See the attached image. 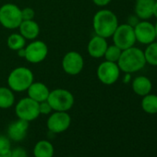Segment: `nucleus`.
<instances>
[{
  "label": "nucleus",
  "instance_id": "obj_11",
  "mask_svg": "<svg viewBox=\"0 0 157 157\" xmlns=\"http://www.w3.org/2000/svg\"><path fill=\"white\" fill-rule=\"evenodd\" d=\"M84 67L82 56L76 51L67 52L62 59V67L64 71L71 76L80 74Z\"/></svg>",
  "mask_w": 157,
  "mask_h": 157
},
{
  "label": "nucleus",
  "instance_id": "obj_31",
  "mask_svg": "<svg viewBox=\"0 0 157 157\" xmlns=\"http://www.w3.org/2000/svg\"><path fill=\"white\" fill-rule=\"evenodd\" d=\"M129 81H130V74L126 73V75H125V78H124V82H125V83H128Z\"/></svg>",
  "mask_w": 157,
  "mask_h": 157
},
{
  "label": "nucleus",
  "instance_id": "obj_32",
  "mask_svg": "<svg viewBox=\"0 0 157 157\" xmlns=\"http://www.w3.org/2000/svg\"><path fill=\"white\" fill-rule=\"evenodd\" d=\"M17 52H18V55H19V56L24 57V56H25L24 48H22V49H20V50H19V51H17Z\"/></svg>",
  "mask_w": 157,
  "mask_h": 157
},
{
  "label": "nucleus",
  "instance_id": "obj_20",
  "mask_svg": "<svg viewBox=\"0 0 157 157\" xmlns=\"http://www.w3.org/2000/svg\"><path fill=\"white\" fill-rule=\"evenodd\" d=\"M15 104V95L10 87H0V108L8 109Z\"/></svg>",
  "mask_w": 157,
  "mask_h": 157
},
{
  "label": "nucleus",
  "instance_id": "obj_25",
  "mask_svg": "<svg viewBox=\"0 0 157 157\" xmlns=\"http://www.w3.org/2000/svg\"><path fill=\"white\" fill-rule=\"evenodd\" d=\"M11 152V143L9 137L0 135V156L10 157Z\"/></svg>",
  "mask_w": 157,
  "mask_h": 157
},
{
  "label": "nucleus",
  "instance_id": "obj_28",
  "mask_svg": "<svg viewBox=\"0 0 157 157\" xmlns=\"http://www.w3.org/2000/svg\"><path fill=\"white\" fill-rule=\"evenodd\" d=\"M10 157H28L27 151L22 147H16L11 149V152Z\"/></svg>",
  "mask_w": 157,
  "mask_h": 157
},
{
  "label": "nucleus",
  "instance_id": "obj_14",
  "mask_svg": "<svg viewBox=\"0 0 157 157\" xmlns=\"http://www.w3.org/2000/svg\"><path fill=\"white\" fill-rule=\"evenodd\" d=\"M107 46H108V44H107L106 39L95 34L89 41L88 45H87V51H88V54L92 57L101 58V57H104Z\"/></svg>",
  "mask_w": 157,
  "mask_h": 157
},
{
  "label": "nucleus",
  "instance_id": "obj_3",
  "mask_svg": "<svg viewBox=\"0 0 157 157\" xmlns=\"http://www.w3.org/2000/svg\"><path fill=\"white\" fill-rule=\"evenodd\" d=\"M34 82L33 71L26 67H18L14 68L8 78L9 87L16 93H22L28 90Z\"/></svg>",
  "mask_w": 157,
  "mask_h": 157
},
{
  "label": "nucleus",
  "instance_id": "obj_15",
  "mask_svg": "<svg viewBox=\"0 0 157 157\" xmlns=\"http://www.w3.org/2000/svg\"><path fill=\"white\" fill-rule=\"evenodd\" d=\"M154 0H136L134 11L140 21H148L152 17Z\"/></svg>",
  "mask_w": 157,
  "mask_h": 157
},
{
  "label": "nucleus",
  "instance_id": "obj_33",
  "mask_svg": "<svg viewBox=\"0 0 157 157\" xmlns=\"http://www.w3.org/2000/svg\"><path fill=\"white\" fill-rule=\"evenodd\" d=\"M154 27H155V33H156V39H157V22L154 24Z\"/></svg>",
  "mask_w": 157,
  "mask_h": 157
},
{
  "label": "nucleus",
  "instance_id": "obj_27",
  "mask_svg": "<svg viewBox=\"0 0 157 157\" xmlns=\"http://www.w3.org/2000/svg\"><path fill=\"white\" fill-rule=\"evenodd\" d=\"M34 16H35V12H34L33 9H32V8H24L23 10H21L22 21L33 20Z\"/></svg>",
  "mask_w": 157,
  "mask_h": 157
},
{
  "label": "nucleus",
  "instance_id": "obj_19",
  "mask_svg": "<svg viewBox=\"0 0 157 157\" xmlns=\"http://www.w3.org/2000/svg\"><path fill=\"white\" fill-rule=\"evenodd\" d=\"M55 149L53 144L46 140H39L33 147L34 157H53Z\"/></svg>",
  "mask_w": 157,
  "mask_h": 157
},
{
  "label": "nucleus",
  "instance_id": "obj_24",
  "mask_svg": "<svg viewBox=\"0 0 157 157\" xmlns=\"http://www.w3.org/2000/svg\"><path fill=\"white\" fill-rule=\"evenodd\" d=\"M121 53H122V50L119 47H117V45H115V44L108 45L104 57L105 58L106 61L117 63V61L121 56Z\"/></svg>",
  "mask_w": 157,
  "mask_h": 157
},
{
  "label": "nucleus",
  "instance_id": "obj_18",
  "mask_svg": "<svg viewBox=\"0 0 157 157\" xmlns=\"http://www.w3.org/2000/svg\"><path fill=\"white\" fill-rule=\"evenodd\" d=\"M20 33L26 39L33 41L35 40L40 33V27L36 21L33 20L30 21H22L21 25L19 26Z\"/></svg>",
  "mask_w": 157,
  "mask_h": 157
},
{
  "label": "nucleus",
  "instance_id": "obj_35",
  "mask_svg": "<svg viewBox=\"0 0 157 157\" xmlns=\"http://www.w3.org/2000/svg\"><path fill=\"white\" fill-rule=\"evenodd\" d=\"M0 157H4V156H0Z\"/></svg>",
  "mask_w": 157,
  "mask_h": 157
},
{
  "label": "nucleus",
  "instance_id": "obj_10",
  "mask_svg": "<svg viewBox=\"0 0 157 157\" xmlns=\"http://www.w3.org/2000/svg\"><path fill=\"white\" fill-rule=\"evenodd\" d=\"M70 124L71 117L68 113L61 111H55L54 113H51L46 122L49 131L55 134L62 133L67 130Z\"/></svg>",
  "mask_w": 157,
  "mask_h": 157
},
{
  "label": "nucleus",
  "instance_id": "obj_13",
  "mask_svg": "<svg viewBox=\"0 0 157 157\" xmlns=\"http://www.w3.org/2000/svg\"><path fill=\"white\" fill-rule=\"evenodd\" d=\"M29 123L30 122L20 118L10 123L8 128V137L10 138V140L16 142L22 141L27 136Z\"/></svg>",
  "mask_w": 157,
  "mask_h": 157
},
{
  "label": "nucleus",
  "instance_id": "obj_17",
  "mask_svg": "<svg viewBox=\"0 0 157 157\" xmlns=\"http://www.w3.org/2000/svg\"><path fill=\"white\" fill-rule=\"evenodd\" d=\"M133 92L139 96H145L150 94L152 89V83L149 78L145 76H138L131 82Z\"/></svg>",
  "mask_w": 157,
  "mask_h": 157
},
{
  "label": "nucleus",
  "instance_id": "obj_2",
  "mask_svg": "<svg viewBox=\"0 0 157 157\" xmlns=\"http://www.w3.org/2000/svg\"><path fill=\"white\" fill-rule=\"evenodd\" d=\"M117 65L120 70L124 73L131 74L138 72L146 65L144 52L136 46L122 50L121 56L117 61Z\"/></svg>",
  "mask_w": 157,
  "mask_h": 157
},
{
  "label": "nucleus",
  "instance_id": "obj_34",
  "mask_svg": "<svg viewBox=\"0 0 157 157\" xmlns=\"http://www.w3.org/2000/svg\"><path fill=\"white\" fill-rule=\"evenodd\" d=\"M67 157H74V156H67Z\"/></svg>",
  "mask_w": 157,
  "mask_h": 157
},
{
  "label": "nucleus",
  "instance_id": "obj_21",
  "mask_svg": "<svg viewBox=\"0 0 157 157\" xmlns=\"http://www.w3.org/2000/svg\"><path fill=\"white\" fill-rule=\"evenodd\" d=\"M141 108L147 114H157V94L150 93L143 96L141 100Z\"/></svg>",
  "mask_w": 157,
  "mask_h": 157
},
{
  "label": "nucleus",
  "instance_id": "obj_29",
  "mask_svg": "<svg viewBox=\"0 0 157 157\" xmlns=\"http://www.w3.org/2000/svg\"><path fill=\"white\" fill-rule=\"evenodd\" d=\"M112 0H93V2L94 3V5L98 6V7H105L108 4L111 3Z\"/></svg>",
  "mask_w": 157,
  "mask_h": 157
},
{
  "label": "nucleus",
  "instance_id": "obj_26",
  "mask_svg": "<svg viewBox=\"0 0 157 157\" xmlns=\"http://www.w3.org/2000/svg\"><path fill=\"white\" fill-rule=\"evenodd\" d=\"M39 112L40 115H50L53 112V109L47 101L39 103Z\"/></svg>",
  "mask_w": 157,
  "mask_h": 157
},
{
  "label": "nucleus",
  "instance_id": "obj_5",
  "mask_svg": "<svg viewBox=\"0 0 157 157\" xmlns=\"http://www.w3.org/2000/svg\"><path fill=\"white\" fill-rule=\"evenodd\" d=\"M21 21V9L15 4L8 3L0 8V24L3 27L14 30L19 28Z\"/></svg>",
  "mask_w": 157,
  "mask_h": 157
},
{
  "label": "nucleus",
  "instance_id": "obj_23",
  "mask_svg": "<svg viewBox=\"0 0 157 157\" xmlns=\"http://www.w3.org/2000/svg\"><path fill=\"white\" fill-rule=\"evenodd\" d=\"M143 52L146 64L157 67V41L149 44Z\"/></svg>",
  "mask_w": 157,
  "mask_h": 157
},
{
  "label": "nucleus",
  "instance_id": "obj_22",
  "mask_svg": "<svg viewBox=\"0 0 157 157\" xmlns=\"http://www.w3.org/2000/svg\"><path fill=\"white\" fill-rule=\"evenodd\" d=\"M7 44L10 49L19 51L26 46V39L21 33H12L9 36Z\"/></svg>",
  "mask_w": 157,
  "mask_h": 157
},
{
  "label": "nucleus",
  "instance_id": "obj_9",
  "mask_svg": "<svg viewBox=\"0 0 157 157\" xmlns=\"http://www.w3.org/2000/svg\"><path fill=\"white\" fill-rule=\"evenodd\" d=\"M24 58L28 62L32 64H38L46 58L48 47L44 42L35 39L24 47Z\"/></svg>",
  "mask_w": 157,
  "mask_h": 157
},
{
  "label": "nucleus",
  "instance_id": "obj_16",
  "mask_svg": "<svg viewBox=\"0 0 157 157\" xmlns=\"http://www.w3.org/2000/svg\"><path fill=\"white\" fill-rule=\"evenodd\" d=\"M27 93H28V97L32 98L33 100L38 103H41L47 100L50 91L44 83L40 82H33L31 84V86L28 88Z\"/></svg>",
  "mask_w": 157,
  "mask_h": 157
},
{
  "label": "nucleus",
  "instance_id": "obj_12",
  "mask_svg": "<svg viewBox=\"0 0 157 157\" xmlns=\"http://www.w3.org/2000/svg\"><path fill=\"white\" fill-rule=\"evenodd\" d=\"M136 41L141 44L148 45L156 41V33L154 24L148 21H140L134 27Z\"/></svg>",
  "mask_w": 157,
  "mask_h": 157
},
{
  "label": "nucleus",
  "instance_id": "obj_4",
  "mask_svg": "<svg viewBox=\"0 0 157 157\" xmlns=\"http://www.w3.org/2000/svg\"><path fill=\"white\" fill-rule=\"evenodd\" d=\"M46 101L51 105L53 111L61 112H67L75 103L73 94L66 89H55L51 91Z\"/></svg>",
  "mask_w": 157,
  "mask_h": 157
},
{
  "label": "nucleus",
  "instance_id": "obj_30",
  "mask_svg": "<svg viewBox=\"0 0 157 157\" xmlns=\"http://www.w3.org/2000/svg\"><path fill=\"white\" fill-rule=\"evenodd\" d=\"M152 16H154L157 19V0H154V4H153V12Z\"/></svg>",
  "mask_w": 157,
  "mask_h": 157
},
{
  "label": "nucleus",
  "instance_id": "obj_7",
  "mask_svg": "<svg viewBox=\"0 0 157 157\" xmlns=\"http://www.w3.org/2000/svg\"><path fill=\"white\" fill-rule=\"evenodd\" d=\"M15 112L18 118L32 122L40 116L39 103L30 97L22 98L17 103Z\"/></svg>",
  "mask_w": 157,
  "mask_h": 157
},
{
  "label": "nucleus",
  "instance_id": "obj_8",
  "mask_svg": "<svg viewBox=\"0 0 157 157\" xmlns=\"http://www.w3.org/2000/svg\"><path fill=\"white\" fill-rule=\"evenodd\" d=\"M120 72L117 63L105 60L97 67V78L105 85H113L118 81Z\"/></svg>",
  "mask_w": 157,
  "mask_h": 157
},
{
  "label": "nucleus",
  "instance_id": "obj_1",
  "mask_svg": "<svg viewBox=\"0 0 157 157\" xmlns=\"http://www.w3.org/2000/svg\"><path fill=\"white\" fill-rule=\"evenodd\" d=\"M118 25L117 15L109 10L97 11L93 19V27L95 34L105 39L112 37Z\"/></svg>",
  "mask_w": 157,
  "mask_h": 157
},
{
  "label": "nucleus",
  "instance_id": "obj_6",
  "mask_svg": "<svg viewBox=\"0 0 157 157\" xmlns=\"http://www.w3.org/2000/svg\"><path fill=\"white\" fill-rule=\"evenodd\" d=\"M113 43L121 50L132 47L136 44V37L133 26L128 23L119 24L112 35Z\"/></svg>",
  "mask_w": 157,
  "mask_h": 157
}]
</instances>
